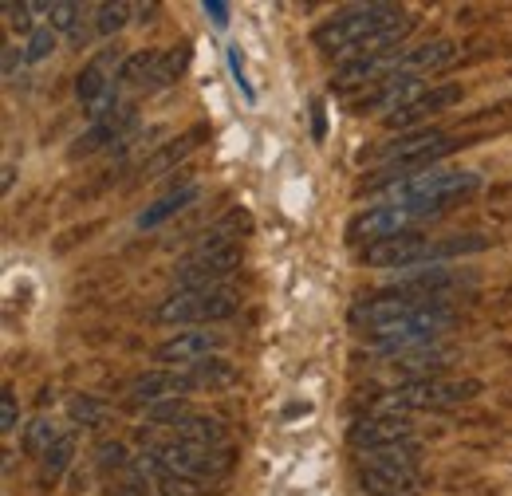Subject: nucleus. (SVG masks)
Wrapping results in <instances>:
<instances>
[{
  "mask_svg": "<svg viewBox=\"0 0 512 496\" xmlns=\"http://www.w3.org/2000/svg\"><path fill=\"white\" fill-rule=\"evenodd\" d=\"M461 99H465V87H461V83H438V87H430L422 99H414L406 111H398V115L383 119V126H386V130H398V134L422 130V123H430L438 111H449V107H457Z\"/></svg>",
  "mask_w": 512,
  "mask_h": 496,
  "instance_id": "nucleus-12",
  "label": "nucleus"
},
{
  "mask_svg": "<svg viewBox=\"0 0 512 496\" xmlns=\"http://www.w3.org/2000/svg\"><path fill=\"white\" fill-rule=\"evenodd\" d=\"M0 56H4V83L12 87V83L20 79V71H24V63H28V56H24L20 48H12V44H4V48H0Z\"/></svg>",
  "mask_w": 512,
  "mask_h": 496,
  "instance_id": "nucleus-32",
  "label": "nucleus"
},
{
  "mask_svg": "<svg viewBox=\"0 0 512 496\" xmlns=\"http://www.w3.org/2000/svg\"><path fill=\"white\" fill-rule=\"evenodd\" d=\"M186 414H190L186 398H170V402H158V406H150V410H146V422H150V426H178Z\"/></svg>",
  "mask_w": 512,
  "mask_h": 496,
  "instance_id": "nucleus-28",
  "label": "nucleus"
},
{
  "mask_svg": "<svg viewBox=\"0 0 512 496\" xmlns=\"http://www.w3.org/2000/svg\"><path fill=\"white\" fill-rule=\"evenodd\" d=\"M0 12H4V24H8V28H20V32H28V36L36 32V28H32V12H36V4H28V0H20V4H16V0H4Z\"/></svg>",
  "mask_w": 512,
  "mask_h": 496,
  "instance_id": "nucleus-29",
  "label": "nucleus"
},
{
  "mask_svg": "<svg viewBox=\"0 0 512 496\" xmlns=\"http://www.w3.org/2000/svg\"><path fill=\"white\" fill-rule=\"evenodd\" d=\"M190 60H193V44H190V40H182V44L166 48V52H162V67H158V79H154V91H162V87H174V83L186 75Z\"/></svg>",
  "mask_w": 512,
  "mask_h": 496,
  "instance_id": "nucleus-23",
  "label": "nucleus"
},
{
  "mask_svg": "<svg viewBox=\"0 0 512 496\" xmlns=\"http://www.w3.org/2000/svg\"><path fill=\"white\" fill-rule=\"evenodd\" d=\"M201 12H205L217 28H225V24H229V4H225V0H205V4H201Z\"/></svg>",
  "mask_w": 512,
  "mask_h": 496,
  "instance_id": "nucleus-33",
  "label": "nucleus"
},
{
  "mask_svg": "<svg viewBox=\"0 0 512 496\" xmlns=\"http://www.w3.org/2000/svg\"><path fill=\"white\" fill-rule=\"evenodd\" d=\"M154 12H158V4H154V0H150V4H134V20H138V24H150V20H154Z\"/></svg>",
  "mask_w": 512,
  "mask_h": 496,
  "instance_id": "nucleus-36",
  "label": "nucleus"
},
{
  "mask_svg": "<svg viewBox=\"0 0 512 496\" xmlns=\"http://www.w3.org/2000/svg\"><path fill=\"white\" fill-rule=\"evenodd\" d=\"M229 71H233V79H237V87L245 91V99H256V91L249 87V79H245V71H241V60H237V48H229Z\"/></svg>",
  "mask_w": 512,
  "mask_h": 496,
  "instance_id": "nucleus-34",
  "label": "nucleus"
},
{
  "mask_svg": "<svg viewBox=\"0 0 512 496\" xmlns=\"http://www.w3.org/2000/svg\"><path fill=\"white\" fill-rule=\"evenodd\" d=\"M138 123V115H134V107H123V111H115L111 119H103V123H91L75 142H71V150H67V158L71 162H79V158H91V154H99V150H107V146H123L127 138H134L130 130Z\"/></svg>",
  "mask_w": 512,
  "mask_h": 496,
  "instance_id": "nucleus-13",
  "label": "nucleus"
},
{
  "mask_svg": "<svg viewBox=\"0 0 512 496\" xmlns=\"http://www.w3.org/2000/svg\"><path fill=\"white\" fill-rule=\"evenodd\" d=\"M197 197H201V186H193V182H186L182 189H170L166 197H158L154 205H146L134 225H138V229H158V225H166L170 217H178L182 209H190Z\"/></svg>",
  "mask_w": 512,
  "mask_h": 496,
  "instance_id": "nucleus-16",
  "label": "nucleus"
},
{
  "mask_svg": "<svg viewBox=\"0 0 512 496\" xmlns=\"http://www.w3.org/2000/svg\"><path fill=\"white\" fill-rule=\"evenodd\" d=\"M123 63H127V56L119 48H99L91 60L79 67V75H75V99L83 107H95L99 99H107L119 87Z\"/></svg>",
  "mask_w": 512,
  "mask_h": 496,
  "instance_id": "nucleus-8",
  "label": "nucleus"
},
{
  "mask_svg": "<svg viewBox=\"0 0 512 496\" xmlns=\"http://www.w3.org/2000/svg\"><path fill=\"white\" fill-rule=\"evenodd\" d=\"M193 382V394L197 390H209V394H217V390H229V386H237V367L229 363V359H221V355H213V359H201V363H193L186 367Z\"/></svg>",
  "mask_w": 512,
  "mask_h": 496,
  "instance_id": "nucleus-17",
  "label": "nucleus"
},
{
  "mask_svg": "<svg viewBox=\"0 0 512 496\" xmlns=\"http://www.w3.org/2000/svg\"><path fill=\"white\" fill-rule=\"evenodd\" d=\"M60 437H64V430H60L52 418H32V422L24 426V453H32V457L40 461Z\"/></svg>",
  "mask_w": 512,
  "mask_h": 496,
  "instance_id": "nucleus-25",
  "label": "nucleus"
},
{
  "mask_svg": "<svg viewBox=\"0 0 512 496\" xmlns=\"http://www.w3.org/2000/svg\"><path fill=\"white\" fill-rule=\"evenodd\" d=\"M16 426H20V406H16V390L12 386H4V394H0V434H16Z\"/></svg>",
  "mask_w": 512,
  "mask_h": 496,
  "instance_id": "nucleus-31",
  "label": "nucleus"
},
{
  "mask_svg": "<svg viewBox=\"0 0 512 496\" xmlns=\"http://www.w3.org/2000/svg\"><path fill=\"white\" fill-rule=\"evenodd\" d=\"M485 390L481 378H414V382H398L394 390H386L383 398L375 402V414H426V410H453L473 402Z\"/></svg>",
  "mask_w": 512,
  "mask_h": 496,
  "instance_id": "nucleus-2",
  "label": "nucleus"
},
{
  "mask_svg": "<svg viewBox=\"0 0 512 496\" xmlns=\"http://www.w3.org/2000/svg\"><path fill=\"white\" fill-rule=\"evenodd\" d=\"M107 496H150V477H142L138 469H130L123 481H111Z\"/></svg>",
  "mask_w": 512,
  "mask_h": 496,
  "instance_id": "nucleus-30",
  "label": "nucleus"
},
{
  "mask_svg": "<svg viewBox=\"0 0 512 496\" xmlns=\"http://www.w3.org/2000/svg\"><path fill=\"white\" fill-rule=\"evenodd\" d=\"M130 16H134V4H127V0L99 4V8H95V32H99L103 40H111V36H119V32L127 28Z\"/></svg>",
  "mask_w": 512,
  "mask_h": 496,
  "instance_id": "nucleus-26",
  "label": "nucleus"
},
{
  "mask_svg": "<svg viewBox=\"0 0 512 496\" xmlns=\"http://www.w3.org/2000/svg\"><path fill=\"white\" fill-rule=\"evenodd\" d=\"M56 44H60V32H56L52 24H44V28H36V32L28 36L24 56H28V63H40V60H48V56L56 52Z\"/></svg>",
  "mask_w": 512,
  "mask_h": 496,
  "instance_id": "nucleus-27",
  "label": "nucleus"
},
{
  "mask_svg": "<svg viewBox=\"0 0 512 496\" xmlns=\"http://www.w3.org/2000/svg\"><path fill=\"white\" fill-rule=\"evenodd\" d=\"M174 437H178V441H190V445H201V449H225V445H229V430L221 426V418L197 414V410H190V414L174 426Z\"/></svg>",
  "mask_w": 512,
  "mask_h": 496,
  "instance_id": "nucleus-15",
  "label": "nucleus"
},
{
  "mask_svg": "<svg viewBox=\"0 0 512 496\" xmlns=\"http://www.w3.org/2000/svg\"><path fill=\"white\" fill-rule=\"evenodd\" d=\"M158 67H162V48H142V52L127 56L123 71H119V83L130 91H154Z\"/></svg>",
  "mask_w": 512,
  "mask_h": 496,
  "instance_id": "nucleus-18",
  "label": "nucleus"
},
{
  "mask_svg": "<svg viewBox=\"0 0 512 496\" xmlns=\"http://www.w3.org/2000/svg\"><path fill=\"white\" fill-rule=\"evenodd\" d=\"M12 186H16V166L8 162V166H4V193H8Z\"/></svg>",
  "mask_w": 512,
  "mask_h": 496,
  "instance_id": "nucleus-38",
  "label": "nucleus"
},
{
  "mask_svg": "<svg viewBox=\"0 0 512 496\" xmlns=\"http://www.w3.org/2000/svg\"><path fill=\"white\" fill-rule=\"evenodd\" d=\"M91 457H95V469H99L103 477H111V481H115V473H130V469H134V457H130L127 441H119V437L99 441Z\"/></svg>",
  "mask_w": 512,
  "mask_h": 496,
  "instance_id": "nucleus-21",
  "label": "nucleus"
},
{
  "mask_svg": "<svg viewBox=\"0 0 512 496\" xmlns=\"http://www.w3.org/2000/svg\"><path fill=\"white\" fill-rule=\"evenodd\" d=\"M201 138H209V126H193L186 134H178L174 142H166L162 150H154L146 162H142V170H138V178L142 182H154V178H162V174H170L178 162H186L193 150L201 146Z\"/></svg>",
  "mask_w": 512,
  "mask_h": 496,
  "instance_id": "nucleus-14",
  "label": "nucleus"
},
{
  "mask_svg": "<svg viewBox=\"0 0 512 496\" xmlns=\"http://www.w3.org/2000/svg\"><path fill=\"white\" fill-rule=\"evenodd\" d=\"M237 308L241 296L233 288H197V292H170L166 300H158L150 319L166 327H201V323L233 319Z\"/></svg>",
  "mask_w": 512,
  "mask_h": 496,
  "instance_id": "nucleus-3",
  "label": "nucleus"
},
{
  "mask_svg": "<svg viewBox=\"0 0 512 496\" xmlns=\"http://www.w3.org/2000/svg\"><path fill=\"white\" fill-rule=\"evenodd\" d=\"M406 16V8L390 4V0H371V4H351V8H339L331 20H323L320 28L312 32V44L320 48L323 56H335V60H359L363 48L386 32L390 24H398Z\"/></svg>",
  "mask_w": 512,
  "mask_h": 496,
  "instance_id": "nucleus-1",
  "label": "nucleus"
},
{
  "mask_svg": "<svg viewBox=\"0 0 512 496\" xmlns=\"http://www.w3.org/2000/svg\"><path fill=\"white\" fill-rule=\"evenodd\" d=\"M355 481L367 496H418L422 493V473L418 465H371L359 461Z\"/></svg>",
  "mask_w": 512,
  "mask_h": 496,
  "instance_id": "nucleus-10",
  "label": "nucleus"
},
{
  "mask_svg": "<svg viewBox=\"0 0 512 496\" xmlns=\"http://www.w3.org/2000/svg\"><path fill=\"white\" fill-rule=\"evenodd\" d=\"M71 457H75V434L64 430V437L40 457V477H44V481H60L67 469H71Z\"/></svg>",
  "mask_w": 512,
  "mask_h": 496,
  "instance_id": "nucleus-24",
  "label": "nucleus"
},
{
  "mask_svg": "<svg viewBox=\"0 0 512 496\" xmlns=\"http://www.w3.org/2000/svg\"><path fill=\"white\" fill-rule=\"evenodd\" d=\"M426 95V87H422V75H394V79H386L379 87H371L359 103H355V115H398V111H406L414 99H422Z\"/></svg>",
  "mask_w": 512,
  "mask_h": 496,
  "instance_id": "nucleus-11",
  "label": "nucleus"
},
{
  "mask_svg": "<svg viewBox=\"0 0 512 496\" xmlns=\"http://www.w3.org/2000/svg\"><path fill=\"white\" fill-rule=\"evenodd\" d=\"M312 138L323 142V103H312Z\"/></svg>",
  "mask_w": 512,
  "mask_h": 496,
  "instance_id": "nucleus-37",
  "label": "nucleus"
},
{
  "mask_svg": "<svg viewBox=\"0 0 512 496\" xmlns=\"http://www.w3.org/2000/svg\"><path fill=\"white\" fill-rule=\"evenodd\" d=\"M390 288L422 296V300H449V296L473 292L477 272L473 268H449V264H418V268L390 272Z\"/></svg>",
  "mask_w": 512,
  "mask_h": 496,
  "instance_id": "nucleus-5",
  "label": "nucleus"
},
{
  "mask_svg": "<svg viewBox=\"0 0 512 496\" xmlns=\"http://www.w3.org/2000/svg\"><path fill=\"white\" fill-rule=\"evenodd\" d=\"M83 16H87V8H83V4H71V0H56V4L48 8V24H52L60 36H71L75 44H79V40H87Z\"/></svg>",
  "mask_w": 512,
  "mask_h": 496,
  "instance_id": "nucleus-22",
  "label": "nucleus"
},
{
  "mask_svg": "<svg viewBox=\"0 0 512 496\" xmlns=\"http://www.w3.org/2000/svg\"><path fill=\"white\" fill-rule=\"evenodd\" d=\"M489 221H493V225H497L505 237H512V205H509V209H501V213H489Z\"/></svg>",
  "mask_w": 512,
  "mask_h": 496,
  "instance_id": "nucleus-35",
  "label": "nucleus"
},
{
  "mask_svg": "<svg viewBox=\"0 0 512 496\" xmlns=\"http://www.w3.org/2000/svg\"><path fill=\"white\" fill-rule=\"evenodd\" d=\"M402 441H414V426L402 414H367L347 426V445L359 453H379V449L402 445Z\"/></svg>",
  "mask_w": 512,
  "mask_h": 496,
  "instance_id": "nucleus-7",
  "label": "nucleus"
},
{
  "mask_svg": "<svg viewBox=\"0 0 512 496\" xmlns=\"http://www.w3.org/2000/svg\"><path fill=\"white\" fill-rule=\"evenodd\" d=\"M193 394V382L186 371H142L127 382V406H138V410H150L158 402H170V398H186Z\"/></svg>",
  "mask_w": 512,
  "mask_h": 496,
  "instance_id": "nucleus-9",
  "label": "nucleus"
},
{
  "mask_svg": "<svg viewBox=\"0 0 512 496\" xmlns=\"http://www.w3.org/2000/svg\"><path fill=\"white\" fill-rule=\"evenodd\" d=\"M67 418H71V426L99 430V426L111 418V406H107L103 398H95V394H71V402H67Z\"/></svg>",
  "mask_w": 512,
  "mask_h": 496,
  "instance_id": "nucleus-20",
  "label": "nucleus"
},
{
  "mask_svg": "<svg viewBox=\"0 0 512 496\" xmlns=\"http://www.w3.org/2000/svg\"><path fill=\"white\" fill-rule=\"evenodd\" d=\"M245 252L241 245L225 248H193L186 260L174 264V292H197V288H225V280L241 268Z\"/></svg>",
  "mask_w": 512,
  "mask_h": 496,
  "instance_id": "nucleus-4",
  "label": "nucleus"
},
{
  "mask_svg": "<svg viewBox=\"0 0 512 496\" xmlns=\"http://www.w3.org/2000/svg\"><path fill=\"white\" fill-rule=\"evenodd\" d=\"M225 347V335H217V331H178V335H170L166 343H158L154 347V363L162 367V371H186L193 363H201V359H213L217 351Z\"/></svg>",
  "mask_w": 512,
  "mask_h": 496,
  "instance_id": "nucleus-6",
  "label": "nucleus"
},
{
  "mask_svg": "<svg viewBox=\"0 0 512 496\" xmlns=\"http://www.w3.org/2000/svg\"><path fill=\"white\" fill-rule=\"evenodd\" d=\"M512 130V99L505 103H493V107H481L477 115H469L457 134H469V138H489V134H505Z\"/></svg>",
  "mask_w": 512,
  "mask_h": 496,
  "instance_id": "nucleus-19",
  "label": "nucleus"
}]
</instances>
